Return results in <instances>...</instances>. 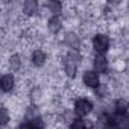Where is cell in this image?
<instances>
[{
	"instance_id": "cell-4",
	"label": "cell",
	"mask_w": 129,
	"mask_h": 129,
	"mask_svg": "<svg viewBox=\"0 0 129 129\" xmlns=\"http://www.w3.org/2000/svg\"><path fill=\"white\" fill-rule=\"evenodd\" d=\"M76 66H78L76 58H75L73 53H70V55L66 58V73H67L70 78H75V75H76Z\"/></svg>"
},
{
	"instance_id": "cell-8",
	"label": "cell",
	"mask_w": 129,
	"mask_h": 129,
	"mask_svg": "<svg viewBox=\"0 0 129 129\" xmlns=\"http://www.w3.org/2000/svg\"><path fill=\"white\" fill-rule=\"evenodd\" d=\"M32 61H34L35 66H43L44 61H46V53L43 50H35L32 55Z\"/></svg>"
},
{
	"instance_id": "cell-16",
	"label": "cell",
	"mask_w": 129,
	"mask_h": 129,
	"mask_svg": "<svg viewBox=\"0 0 129 129\" xmlns=\"http://www.w3.org/2000/svg\"><path fill=\"white\" fill-rule=\"evenodd\" d=\"M8 123V114H6V109H2V124H6Z\"/></svg>"
},
{
	"instance_id": "cell-9",
	"label": "cell",
	"mask_w": 129,
	"mask_h": 129,
	"mask_svg": "<svg viewBox=\"0 0 129 129\" xmlns=\"http://www.w3.org/2000/svg\"><path fill=\"white\" fill-rule=\"evenodd\" d=\"M49 29L52 30V32H58L59 29H61V20H59V17H52L50 20H49Z\"/></svg>"
},
{
	"instance_id": "cell-15",
	"label": "cell",
	"mask_w": 129,
	"mask_h": 129,
	"mask_svg": "<svg viewBox=\"0 0 129 129\" xmlns=\"http://www.w3.org/2000/svg\"><path fill=\"white\" fill-rule=\"evenodd\" d=\"M49 8H52L53 12H59V11H61V5L56 3V2H50V3H49Z\"/></svg>"
},
{
	"instance_id": "cell-2",
	"label": "cell",
	"mask_w": 129,
	"mask_h": 129,
	"mask_svg": "<svg viewBox=\"0 0 129 129\" xmlns=\"http://www.w3.org/2000/svg\"><path fill=\"white\" fill-rule=\"evenodd\" d=\"M93 44H94L96 52L103 53V52H106L108 47H109V40H108V37H105V35H96Z\"/></svg>"
},
{
	"instance_id": "cell-13",
	"label": "cell",
	"mask_w": 129,
	"mask_h": 129,
	"mask_svg": "<svg viewBox=\"0 0 129 129\" xmlns=\"http://www.w3.org/2000/svg\"><path fill=\"white\" fill-rule=\"evenodd\" d=\"M67 43L70 44V46H75V47H78V38H76V35H72V34H69L67 35Z\"/></svg>"
},
{
	"instance_id": "cell-1",
	"label": "cell",
	"mask_w": 129,
	"mask_h": 129,
	"mask_svg": "<svg viewBox=\"0 0 129 129\" xmlns=\"http://www.w3.org/2000/svg\"><path fill=\"white\" fill-rule=\"evenodd\" d=\"M112 129H129V117L126 114H118L109 123Z\"/></svg>"
},
{
	"instance_id": "cell-7",
	"label": "cell",
	"mask_w": 129,
	"mask_h": 129,
	"mask_svg": "<svg viewBox=\"0 0 129 129\" xmlns=\"http://www.w3.org/2000/svg\"><path fill=\"white\" fill-rule=\"evenodd\" d=\"M14 87V78L11 75H5L2 78V90L3 91H11Z\"/></svg>"
},
{
	"instance_id": "cell-3",
	"label": "cell",
	"mask_w": 129,
	"mask_h": 129,
	"mask_svg": "<svg viewBox=\"0 0 129 129\" xmlns=\"http://www.w3.org/2000/svg\"><path fill=\"white\" fill-rule=\"evenodd\" d=\"M91 108H93V105H91L88 100H85V99L78 100V102H76V105H75V111H76V114H78V115H81V117L88 115V114H90V111H91Z\"/></svg>"
},
{
	"instance_id": "cell-5",
	"label": "cell",
	"mask_w": 129,
	"mask_h": 129,
	"mask_svg": "<svg viewBox=\"0 0 129 129\" xmlns=\"http://www.w3.org/2000/svg\"><path fill=\"white\" fill-rule=\"evenodd\" d=\"M94 69H96L97 73H105V72H106L108 62H106V59H105L103 55H97V56L94 58Z\"/></svg>"
},
{
	"instance_id": "cell-12",
	"label": "cell",
	"mask_w": 129,
	"mask_h": 129,
	"mask_svg": "<svg viewBox=\"0 0 129 129\" xmlns=\"http://www.w3.org/2000/svg\"><path fill=\"white\" fill-rule=\"evenodd\" d=\"M70 129H87V126H85V123H84L82 120H75V121L72 123Z\"/></svg>"
},
{
	"instance_id": "cell-6",
	"label": "cell",
	"mask_w": 129,
	"mask_h": 129,
	"mask_svg": "<svg viewBox=\"0 0 129 129\" xmlns=\"http://www.w3.org/2000/svg\"><path fill=\"white\" fill-rule=\"evenodd\" d=\"M84 82H85V85L96 88V87H99V76L94 72H87L84 75Z\"/></svg>"
},
{
	"instance_id": "cell-10",
	"label": "cell",
	"mask_w": 129,
	"mask_h": 129,
	"mask_svg": "<svg viewBox=\"0 0 129 129\" xmlns=\"http://www.w3.org/2000/svg\"><path fill=\"white\" fill-rule=\"evenodd\" d=\"M37 8H38V5H37V2H34V0H27V2L24 3V12L26 14L37 12Z\"/></svg>"
},
{
	"instance_id": "cell-11",
	"label": "cell",
	"mask_w": 129,
	"mask_h": 129,
	"mask_svg": "<svg viewBox=\"0 0 129 129\" xmlns=\"http://www.w3.org/2000/svg\"><path fill=\"white\" fill-rule=\"evenodd\" d=\"M115 109H117L118 114H124L126 109H127V102L123 100V99H118V100L115 102Z\"/></svg>"
},
{
	"instance_id": "cell-14",
	"label": "cell",
	"mask_w": 129,
	"mask_h": 129,
	"mask_svg": "<svg viewBox=\"0 0 129 129\" xmlns=\"http://www.w3.org/2000/svg\"><path fill=\"white\" fill-rule=\"evenodd\" d=\"M11 67H12V69H18V67H20L18 56H12V58H11Z\"/></svg>"
}]
</instances>
